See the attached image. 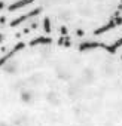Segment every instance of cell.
Here are the masks:
<instances>
[{
	"mask_svg": "<svg viewBox=\"0 0 122 126\" xmlns=\"http://www.w3.org/2000/svg\"><path fill=\"white\" fill-rule=\"evenodd\" d=\"M39 14H40V8H36V9H33L31 12H28V14H25V15H22V16H18V18H15V19H12L9 25H11V27H17V25L22 24L24 21H27V19L33 18L34 15H39Z\"/></svg>",
	"mask_w": 122,
	"mask_h": 126,
	"instance_id": "obj_1",
	"label": "cell"
},
{
	"mask_svg": "<svg viewBox=\"0 0 122 126\" xmlns=\"http://www.w3.org/2000/svg\"><path fill=\"white\" fill-rule=\"evenodd\" d=\"M24 47H25V45H24V43H21V42H20V43H17V45H15V47H14L9 53H6V55H3L2 58H0V67H2V65L5 64V62H6L11 56H14L18 50H21V49H24Z\"/></svg>",
	"mask_w": 122,
	"mask_h": 126,
	"instance_id": "obj_2",
	"label": "cell"
},
{
	"mask_svg": "<svg viewBox=\"0 0 122 126\" xmlns=\"http://www.w3.org/2000/svg\"><path fill=\"white\" fill-rule=\"evenodd\" d=\"M97 47H106V45L100 43V42H83L79 45V50H91V49H97Z\"/></svg>",
	"mask_w": 122,
	"mask_h": 126,
	"instance_id": "obj_3",
	"label": "cell"
},
{
	"mask_svg": "<svg viewBox=\"0 0 122 126\" xmlns=\"http://www.w3.org/2000/svg\"><path fill=\"white\" fill-rule=\"evenodd\" d=\"M34 2V0H20V2H17V3H12V5H9L8 6V11H17V9H21V8H24V6H28V5H31Z\"/></svg>",
	"mask_w": 122,
	"mask_h": 126,
	"instance_id": "obj_4",
	"label": "cell"
},
{
	"mask_svg": "<svg viewBox=\"0 0 122 126\" xmlns=\"http://www.w3.org/2000/svg\"><path fill=\"white\" fill-rule=\"evenodd\" d=\"M116 27V22H115V19H112V21H109L106 25H103L101 28H97L95 31H94V34H103V33H106V31H109V30H112V28H115Z\"/></svg>",
	"mask_w": 122,
	"mask_h": 126,
	"instance_id": "obj_5",
	"label": "cell"
},
{
	"mask_svg": "<svg viewBox=\"0 0 122 126\" xmlns=\"http://www.w3.org/2000/svg\"><path fill=\"white\" fill-rule=\"evenodd\" d=\"M51 42H52L51 37H36V39H33V40L30 42V45H31V46H36V45H48V43H51Z\"/></svg>",
	"mask_w": 122,
	"mask_h": 126,
	"instance_id": "obj_6",
	"label": "cell"
},
{
	"mask_svg": "<svg viewBox=\"0 0 122 126\" xmlns=\"http://www.w3.org/2000/svg\"><path fill=\"white\" fill-rule=\"evenodd\" d=\"M121 46H122V37H121V39H118V40H116L115 43H112V45L106 46L104 49H106L107 52H110V53H115V52H116V50H118V49H119Z\"/></svg>",
	"mask_w": 122,
	"mask_h": 126,
	"instance_id": "obj_7",
	"label": "cell"
},
{
	"mask_svg": "<svg viewBox=\"0 0 122 126\" xmlns=\"http://www.w3.org/2000/svg\"><path fill=\"white\" fill-rule=\"evenodd\" d=\"M43 28H45V31H46V33H51V21H49V18H48V16L43 19Z\"/></svg>",
	"mask_w": 122,
	"mask_h": 126,
	"instance_id": "obj_8",
	"label": "cell"
},
{
	"mask_svg": "<svg viewBox=\"0 0 122 126\" xmlns=\"http://www.w3.org/2000/svg\"><path fill=\"white\" fill-rule=\"evenodd\" d=\"M58 45H66V46H69V45H70V40H69V37H67V36H64V37H60V40H58Z\"/></svg>",
	"mask_w": 122,
	"mask_h": 126,
	"instance_id": "obj_9",
	"label": "cell"
},
{
	"mask_svg": "<svg viewBox=\"0 0 122 126\" xmlns=\"http://www.w3.org/2000/svg\"><path fill=\"white\" fill-rule=\"evenodd\" d=\"M115 22H116V25H121V24H122V18H121L119 15H116V18H115Z\"/></svg>",
	"mask_w": 122,
	"mask_h": 126,
	"instance_id": "obj_10",
	"label": "cell"
},
{
	"mask_svg": "<svg viewBox=\"0 0 122 126\" xmlns=\"http://www.w3.org/2000/svg\"><path fill=\"white\" fill-rule=\"evenodd\" d=\"M61 33H63V34H67V28L63 27V28H61Z\"/></svg>",
	"mask_w": 122,
	"mask_h": 126,
	"instance_id": "obj_11",
	"label": "cell"
},
{
	"mask_svg": "<svg viewBox=\"0 0 122 126\" xmlns=\"http://www.w3.org/2000/svg\"><path fill=\"white\" fill-rule=\"evenodd\" d=\"M3 39H5V36H3V34H0V42H3Z\"/></svg>",
	"mask_w": 122,
	"mask_h": 126,
	"instance_id": "obj_12",
	"label": "cell"
},
{
	"mask_svg": "<svg viewBox=\"0 0 122 126\" xmlns=\"http://www.w3.org/2000/svg\"><path fill=\"white\" fill-rule=\"evenodd\" d=\"M5 8V3H2V2H0V9H3Z\"/></svg>",
	"mask_w": 122,
	"mask_h": 126,
	"instance_id": "obj_13",
	"label": "cell"
}]
</instances>
